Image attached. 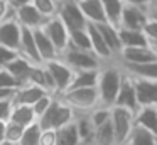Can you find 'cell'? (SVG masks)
Listing matches in <instances>:
<instances>
[{
    "label": "cell",
    "instance_id": "21",
    "mask_svg": "<svg viewBox=\"0 0 157 145\" xmlns=\"http://www.w3.org/2000/svg\"><path fill=\"white\" fill-rule=\"evenodd\" d=\"M96 27H98L101 37L105 39L108 49L113 52V56H115V59H117L118 54H120V51H122V42H120V36H118V27L113 25V24H110V22L96 24Z\"/></svg>",
    "mask_w": 157,
    "mask_h": 145
},
{
    "label": "cell",
    "instance_id": "5",
    "mask_svg": "<svg viewBox=\"0 0 157 145\" xmlns=\"http://www.w3.org/2000/svg\"><path fill=\"white\" fill-rule=\"evenodd\" d=\"M56 15L61 19V22L66 25L69 32L76 29H85L88 24L76 0H59Z\"/></svg>",
    "mask_w": 157,
    "mask_h": 145
},
{
    "label": "cell",
    "instance_id": "11",
    "mask_svg": "<svg viewBox=\"0 0 157 145\" xmlns=\"http://www.w3.org/2000/svg\"><path fill=\"white\" fill-rule=\"evenodd\" d=\"M125 73V71H123ZM133 88H135L137 101L140 106H157V79H144V78H133Z\"/></svg>",
    "mask_w": 157,
    "mask_h": 145
},
{
    "label": "cell",
    "instance_id": "10",
    "mask_svg": "<svg viewBox=\"0 0 157 145\" xmlns=\"http://www.w3.org/2000/svg\"><path fill=\"white\" fill-rule=\"evenodd\" d=\"M147 19V10L139 9L133 5H123L122 7V13H120V20L117 27L122 29H132V30H142L145 25Z\"/></svg>",
    "mask_w": 157,
    "mask_h": 145
},
{
    "label": "cell",
    "instance_id": "14",
    "mask_svg": "<svg viewBox=\"0 0 157 145\" xmlns=\"http://www.w3.org/2000/svg\"><path fill=\"white\" fill-rule=\"evenodd\" d=\"M14 17L17 19V22L21 24L22 27H27V29H37V27H41L42 24L48 20L32 3L14 10Z\"/></svg>",
    "mask_w": 157,
    "mask_h": 145
},
{
    "label": "cell",
    "instance_id": "13",
    "mask_svg": "<svg viewBox=\"0 0 157 145\" xmlns=\"http://www.w3.org/2000/svg\"><path fill=\"white\" fill-rule=\"evenodd\" d=\"M86 30H88V34H90V40H91V51H93V54H95V56L98 57L100 61H101V63H108V61H113V59H115L113 52L108 49L105 39H103L101 34H100L96 24L88 22V24H86Z\"/></svg>",
    "mask_w": 157,
    "mask_h": 145
},
{
    "label": "cell",
    "instance_id": "43",
    "mask_svg": "<svg viewBox=\"0 0 157 145\" xmlns=\"http://www.w3.org/2000/svg\"><path fill=\"white\" fill-rule=\"evenodd\" d=\"M5 140V121H0V142Z\"/></svg>",
    "mask_w": 157,
    "mask_h": 145
},
{
    "label": "cell",
    "instance_id": "26",
    "mask_svg": "<svg viewBox=\"0 0 157 145\" xmlns=\"http://www.w3.org/2000/svg\"><path fill=\"white\" fill-rule=\"evenodd\" d=\"M56 145H81L75 120L56 130Z\"/></svg>",
    "mask_w": 157,
    "mask_h": 145
},
{
    "label": "cell",
    "instance_id": "9",
    "mask_svg": "<svg viewBox=\"0 0 157 145\" xmlns=\"http://www.w3.org/2000/svg\"><path fill=\"white\" fill-rule=\"evenodd\" d=\"M113 106L127 108V110H130L132 113H137V110L140 108L139 101H137L135 88H133V79H132L130 74L123 73L122 83H120V90H118V93H117V98H115Z\"/></svg>",
    "mask_w": 157,
    "mask_h": 145
},
{
    "label": "cell",
    "instance_id": "42",
    "mask_svg": "<svg viewBox=\"0 0 157 145\" xmlns=\"http://www.w3.org/2000/svg\"><path fill=\"white\" fill-rule=\"evenodd\" d=\"M7 3H9V7H10V10L14 12V10L21 9V7L32 3V0H7Z\"/></svg>",
    "mask_w": 157,
    "mask_h": 145
},
{
    "label": "cell",
    "instance_id": "28",
    "mask_svg": "<svg viewBox=\"0 0 157 145\" xmlns=\"http://www.w3.org/2000/svg\"><path fill=\"white\" fill-rule=\"evenodd\" d=\"M75 120V110L64 101L58 98V105H56V113H54V130L64 127V125L71 123Z\"/></svg>",
    "mask_w": 157,
    "mask_h": 145
},
{
    "label": "cell",
    "instance_id": "46",
    "mask_svg": "<svg viewBox=\"0 0 157 145\" xmlns=\"http://www.w3.org/2000/svg\"><path fill=\"white\" fill-rule=\"evenodd\" d=\"M5 2H7V0H5Z\"/></svg>",
    "mask_w": 157,
    "mask_h": 145
},
{
    "label": "cell",
    "instance_id": "47",
    "mask_svg": "<svg viewBox=\"0 0 157 145\" xmlns=\"http://www.w3.org/2000/svg\"><path fill=\"white\" fill-rule=\"evenodd\" d=\"M58 2H59V0H58Z\"/></svg>",
    "mask_w": 157,
    "mask_h": 145
},
{
    "label": "cell",
    "instance_id": "17",
    "mask_svg": "<svg viewBox=\"0 0 157 145\" xmlns=\"http://www.w3.org/2000/svg\"><path fill=\"white\" fill-rule=\"evenodd\" d=\"M81 9L83 15H85L86 22L91 24H101V22H108L106 20V13L103 9L100 0H76Z\"/></svg>",
    "mask_w": 157,
    "mask_h": 145
},
{
    "label": "cell",
    "instance_id": "32",
    "mask_svg": "<svg viewBox=\"0 0 157 145\" xmlns=\"http://www.w3.org/2000/svg\"><path fill=\"white\" fill-rule=\"evenodd\" d=\"M32 5L46 17H54L58 12V0H32Z\"/></svg>",
    "mask_w": 157,
    "mask_h": 145
},
{
    "label": "cell",
    "instance_id": "40",
    "mask_svg": "<svg viewBox=\"0 0 157 145\" xmlns=\"http://www.w3.org/2000/svg\"><path fill=\"white\" fill-rule=\"evenodd\" d=\"M12 10H10V7H9V3L5 2V0H0V22L4 19H7L9 15H12Z\"/></svg>",
    "mask_w": 157,
    "mask_h": 145
},
{
    "label": "cell",
    "instance_id": "33",
    "mask_svg": "<svg viewBox=\"0 0 157 145\" xmlns=\"http://www.w3.org/2000/svg\"><path fill=\"white\" fill-rule=\"evenodd\" d=\"M22 132H24V127H21V125L14 123L10 120L5 121V142H9L12 145H17L22 137Z\"/></svg>",
    "mask_w": 157,
    "mask_h": 145
},
{
    "label": "cell",
    "instance_id": "23",
    "mask_svg": "<svg viewBox=\"0 0 157 145\" xmlns=\"http://www.w3.org/2000/svg\"><path fill=\"white\" fill-rule=\"evenodd\" d=\"M10 121H14V123H17V125L25 128L31 123L37 121V118H36V113L32 110V106L14 103V108H12V113H10Z\"/></svg>",
    "mask_w": 157,
    "mask_h": 145
},
{
    "label": "cell",
    "instance_id": "25",
    "mask_svg": "<svg viewBox=\"0 0 157 145\" xmlns=\"http://www.w3.org/2000/svg\"><path fill=\"white\" fill-rule=\"evenodd\" d=\"M98 71L100 69L75 71L71 84H69L68 90H71V88H93V86H96V83H98Z\"/></svg>",
    "mask_w": 157,
    "mask_h": 145
},
{
    "label": "cell",
    "instance_id": "27",
    "mask_svg": "<svg viewBox=\"0 0 157 145\" xmlns=\"http://www.w3.org/2000/svg\"><path fill=\"white\" fill-rule=\"evenodd\" d=\"M123 145H157V135L133 125L132 132Z\"/></svg>",
    "mask_w": 157,
    "mask_h": 145
},
{
    "label": "cell",
    "instance_id": "29",
    "mask_svg": "<svg viewBox=\"0 0 157 145\" xmlns=\"http://www.w3.org/2000/svg\"><path fill=\"white\" fill-rule=\"evenodd\" d=\"M69 47H75V49L79 51H91V40H90V34L86 30V27L69 32Z\"/></svg>",
    "mask_w": 157,
    "mask_h": 145
},
{
    "label": "cell",
    "instance_id": "30",
    "mask_svg": "<svg viewBox=\"0 0 157 145\" xmlns=\"http://www.w3.org/2000/svg\"><path fill=\"white\" fill-rule=\"evenodd\" d=\"M41 133H42V128L39 127L37 121H34V123H31L29 127L24 128L22 137L17 145H41Z\"/></svg>",
    "mask_w": 157,
    "mask_h": 145
},
{
    "label": "cell",
    "instance_id": "45",
    "mask_svg": "<svg viewBox=\"0 0 157 145\" xmlns=\"http://www.w3.org/2000/svg\"><path fill=\"white\" fill-rule=\"evenodd\" d=\"M0 145H12V143H9V142H5V140H4V142H0Z\"/></svg>",
    "mask_w": 157,
    "mask_h": 145
},
{
    "label": "cell",
    "instance_id": "37",
    "mask_svg": "<svg viewBox=\"0 0 157 145\" xmlns=\"http://www.w3.org/2000/svg\"><path fill=\"white\" fill-rule=\"evenodd\" d=\"M14 108V100H0V121H9Z\"/></svg>",
    "mask_w": 157,
    "mask_h": 145
},
{
    "label": "cell",
    "instance_id": "35",
    "mask_svg": "<svg viewBox=\"0 0 157 145\" xmlns=\"http://www.w3.org/2000/svg\"><path fill=\"white\" fill-rule=\"evenodd\" d=\"M22 84L9 73L5 67H0V88H12V90H19Z\"/></svg>",
    "mask_w": 157,
    "mask_h": 145
},
{
    "label": "cell",
    "instance_id": "36",
    "mask_svg": "<svg viewBox=\"0 0 157 145\" xmlns=\"http://www.w3.org/2000/svg\"><path fill=\"white\" fill-rule=\"evenodd\" d=\"M142 30H144V34H145L149 42H157V20H154L149 17Z\"/></svg>",
    "mask_w": 157,
    "mask_h": 145
},
{
    "label": "cell",
    "instance_id": "38",
    "mask_svg": "<svg viewBox=\"0 0 157 145\" xmlns=\"http://www.w3.org/2000/svg\"><path fill=\"white\" fill-rule=\"evenodd\" d=\"M17 54H19L17 51L9 49V47H4V46H0V67H5L12 59H14L15 56H17Z\"/></svg>",
    "mask_w": 157,
    "mask_h": 145
},
{
    "label": "cell",
    "instance_id": "12",
    "mask_svg": "<svg viewBox=\"0 0 157 145\" xmlns=\"http://www.w3.org/2000/svg\"><path fill=\"white\" fill-rule=\"evenodd\" d=\"M155 54H154L152 47L147 46H139V47H123L120 51L117 61L123 64H144V63H150L155 61Z\"/></svg>",
    "mask_w": 157,
    "mask_h": 145
},
{
    "label": "cell",
    "instance_id": "18",
    "mask_svg": "<svg viewBox=\"0 0 157 145\" xmlns=\"http://www.w3.org/2000/svg\"><path fill=\"white\" fill-rule=\"evenodd\" d=\"M135 125L150 133L157 135V106L149 105V106H140L135 113Z\"/></svg>",
    "mask_w": 157,
    "mask_h": 145
},
{
    "label": "cell",
    "instance_id": "4",
    "mask_svg": "<svg viewBox=\"0 0 157 145\" xmlns=\"http://www.w3.org/2000/svg\"><path fill=\"white\" fill-rule=\"evenodd\" d=\"M110 120H112V127H113V132H115L117 145H123L128 138L133 125H135V121H133L135 120V113H132L130 110L122 106H112Z\"/></svg>",
    "mask_w": 157,
    "mask_h": 145
},
{
    "label": "cell",
    "instance_id": "39",
    "mask_svg": "<svg viewBox=\"0 0 157 145\" xmlns=\"http://www.w3.org/2000/svg\"><path fill=\"white\" fill-rule=\"evenodd\" d=\"M122 2H123V5H133V7H139V9L147 10L154 0H122Z\"/></svg>",
    "mask_w": 157,
    "mask_h": 145
},
{
    "label": "cell",
    "instance_id": "34",
    "mask_svg": "<svg viewBox=\"0 0 157 145\" xmlns=\"http://www.w3.org/2000/svg\"><path fill=\"white\" fill-rule=\"evenodd\" d=\"M56 98V94H51V93H46L44 96H41L37 101H36L34 105H32V110H34L36 113V118H39L42 113H44L46 110L49 108V105L52 103V100Z\"/></svg>",
    "mask_w": 157,
    "mask_h": 145
},
{
    "label": "cell",
    "instance_id": "24",
    "mask_svg": "<svg viewBox=\"0 0 157 145\" xmlns=\"http://www.w3.org/2000/svg\"><path fill=\"white\" fill-rule=\"evenodd\" d=\"M118 36H120V42H122V49L123 47H139L149 44L144 30H132L118 27Z\"/></svg>",
    "mask_w": 157,
    "mask_h": 145
},
{
    "label": "cell",
    "instance_id": "2",
    "mask_svg": "<svg viewBox=\"0 0 157 145\" xmlns=\"http://www.w3.org/2000/svg\"><path fill=\"white\" fill-rule=\"evenodd\" d=\"M61 101L73 108L75 111H91L95 106L100 105L98 90L96 86L93 88H71L66 90L64 93L58 94Z\"/></svg>",
    "mask_w": 157,
    "mask_h": 145
},
{
    "label": "cell",
    "instance_id": "31",
    "mask_svg": "<svg viewBox=\"0 0 157 145\" xmlns=\"http://www.w3.org/2000/svg\"><path fill=\"white\" fill-rule=\"evenodd\" d=\"M105 9L106 13V20L113 25H118V20H120V13H122V7L123 2L122 0H100Z\"/></svg>",
    "mask_w": 157,
    "mask_h": 145
},
{
    "label": "cell",
    "instance_id": "6",
    "mask_svg": "<svg viewBox=\"0 0 157 145\" xmlns=\"http://www.w3.org/2000/svg\"><path fill=\"white\" fill-rule=\"evenodd\" d=\"M44 66H46L48 73L51 74V78H52L56 96H58V94H61V93H64V91L69 88V84H71V79H73L75 71H73L63 59H59V57L44 63Z\"/></svg>",
    "mask_w": 157,
    "mask_h": 145
},
{
    "label": "cell",
    "instance_id": "22",
    "mask_svg": "<svg viewBox=\"0 0 157 145\" xmlns=\"http://www.w3.org/2000/svg\"><path fill=\"white\" fill-rule=\"evenodd\" d=\"M120 67L127 74L133 78H144V79H157V59L144 64H123L118 63Z\"/></svg>",
    "mask_w": 157,
    "mask_h": 145
},
{
    "label": "cell",
    "instance_id": "8",
    "mask_svg": "<svg viewBox=\"0 0 157 145\" xmlns=\"http://www.w3.org/2000/svg\"><path fill=\"white\" fill-rule=\"evenodd\" d=\"M21 34H22V25L17 22V19L12 13L0 22V46L19 51Z\"/></svg>",
    "mask_w": 157,
    "mask_h": 145
},
{
    "label": "cell",
    "instance_id": "16",
    "mask_svg": "<svg viewBox=\"0 0 157 145\" xmlns=\"http://www.w3.org/2000/svg\"><path fill=\"white\" fill-rule=\"evenodd\" d=\"M32 34H34V40H36V46H37V52H39V57H41L42 63H48V61H51V59L59 57L54 44H52L51 40H49V37L44 34L42 27L32 29Z\"/></svg>",
    "mask_w": 157,
    "mask_h": 145
},
{
    "label": "cell",
    "instance_id": "20",
    "mask_svg": "<svg viewBox=\"0 0 157 145\" xmlns=\"http://www.w3.org/2000/svg\"><path fill=\"white\" fill-rule=\"evenodd\" d=\"M46 93H49V91H46L44 88L37 86V84L24 83V84H22V86L17 90V93H15L14 103H21V105H29V106H32V105H34L41 96H44ZM51 94H52V93H51Z\"/></svg>",
    "mask_w": 157,
    "mask_h": 145
},
{
    "label": "cell",
    "instance_id": "3",
    "mask_svg": "<svg viewBox=\"0 0 157 145\" xmlns=\"http://www.w3.org/2000/svg\"><path fill=\"white\" fill-rule=\"evenodd\" d=\"M59 59H63L73 71H86V69H100L101 61L91 52V51H79L75 47H66L61 54Z\"/></svg>",
    "mask_w": 157,
    "mask_h": 145
},
{
    "label": "cell",
    "instance_id": "19",
    "mask_svg": "<svg viewBox=\"0 0 157 145\" xmlns=\"http://www.w3.org/2000/svg\"><path fill=\"white\" fill-rule=\"evenodd\" d=\"M32 67H34V63H31V61L25 59L24 56L17 54V56L10 61V63L5 66V69H7L9 73H10L21 84H24V83H27L29 74H31Z\"/></svg>",
    "mask_w": 157,
    "mask_h": 145
},
{
    "label": "cell",
    "instance_id": "1",
    "mask_svg": "<svg viewBox=\"0 0 157 145\" xmlns=\"http://www.w3.org/2000/svg\"><path fill=\"white\" fill-rule=\"evenodd\" d=\"M122 78H123V71L117 59L101 64V67L98 71V83H96V90H98V98H100L101 106H108V108L113 106L117 93L120 90Z\"/></svg>",
    "mask_w": 157,
    "mask_h": 145
},
{
    "label": "cell",
    "instance_id": "44",
    "mask_svg": "<svg viewBox=\"0 0 157 145\" xmlns=\"http://www.w3.org/2000/svg\"><path fill=\"white\" fill-rule=\"evenodd\" d=\"M149 46L152 47V51H154V54H155V57H157V42H149Z\"/></svg>",
    "mask_w": 157,
    "mask_h": 145
},
{
    "label": "cell",
    "instance_id": "41",
    "mask_svg": "<svg viewBox=\"0 0 157 145\" xmlns=\"http://www.w3.org/2000/svg\"><path fill=\"white\" fill-rule=\"evenodd\" d=\"M17 90H12V88H0V100H14Z\"/></svg>",
    "mask_w": 157,
    "mask_h": 145
},
{
    "label": "cell",
    "instance_id": "7",
    "mask_svg": "<svg viewBox=\"0 0 157 145\" xmlns=\"http://www.w3.org/2000/svg\"><path fill=\"white\" fill-rule=\"evenodd\" d=\"M41 27L44 30V34L49 37V40L54 44L58 54H61L69 46V30L66 29V25L61 22V19L58 15L49 17Z\"/></svg>",
    "mask_w": 157,
    "mask_h": 145
},
{
    "label": "cell",
    "instance_id": "15",
    "mask_svg": "<svg viewBox=\"0 0 157 145\" xmlns=\"http://www.w3.org/2000/svg\"><path fill=\"white\" fill-rule=\"evenodd\" d=\"M21 56H24L25 59H29L34 64H42L41 57H39L37 52V46H36L34 40V34H32V29H27V27H22V34H21V44H19V51Z\"/></svg>",
    "mask_w": 157,
    "mask_h": 145
}]
</instances>
